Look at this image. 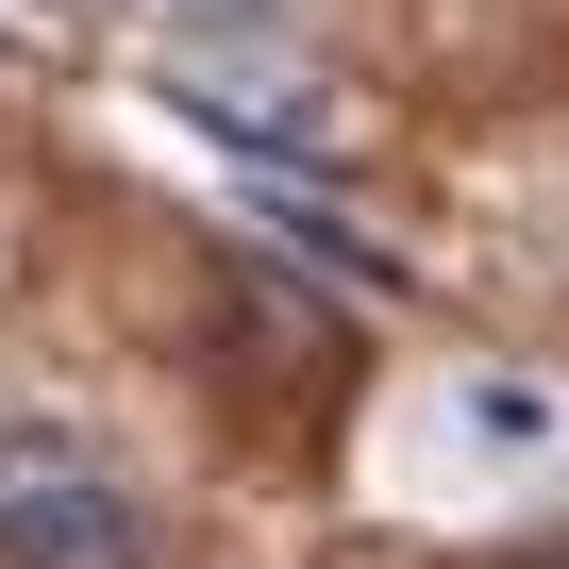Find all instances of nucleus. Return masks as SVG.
<instances>
[{"mask_svg": "<svg viewBox=\"0 0 569 569\" xmlns=\"http://www.w3.org/2000/svg\"><path fill=\"white\" fill-rule=\"evenodd\" d=\"M0 569H151V486L84 436H0Z\"/></svg>", "mask_w": 569, "mask_h": 569, "instance_id": "f257e3e1", "label": "nucleus"}, {"mask_svg": "<svg viewBox=\"0 0 569 569\" xmlns=\"http://www.w3.org/2000/svg\"><path fill=\"white\" fill-rule=\"evenodd\" d=\"M184 34H284V0H184Z\"/></svg>", "mask_w": 569, "mask_h": 569, "instance_id": "f03ea898", "label": "nucleus"}, {"mask_svg": "<svg viewBox=\"0 0 569 569\" xmlns=\"http://www.w3.org/2000/svg\"><path fill=\"white\" fill-rule=\"evenodd\" d=\"M51 18H101V0H51Z\"/></svg>", "mask_w": 569, "mask_h": 569, "instance_id": "7ed1b4c3", "label": "nucleus"}]
</instances>
